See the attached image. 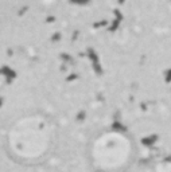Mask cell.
Instances as JSON below:
<instances>
[{"instance_id": "1", "label": "cell", "mask_w": 171, "mask_h": 172, "mask_svg": "<svg viewBox=\"0 0 171 172\" xmlns=\"http://www.w3.org/2000/svg\"><path fill=\"white\" fill-rule=\"evenodd\" d=\"M59 129L55 120L44 112L19 116L8 125L4 134L7 156L22 166H39L55 152Z\"/></svg>"}, {"instance_id": "2", "label": "cell", "mask_w": 171, "mask_h": 172, "mask_svg": "<svg viewBox=\"0 0 171 172\" xmlns=\"http://www.w3.org/2000/svg\"><path fill=\"white\" fill-rule=\"evenodd\" d=\"M138 153L133 136L117 128L97 132L86 145V161L93 172H128L136 163Z\"/></svg>"}]
</instances>
